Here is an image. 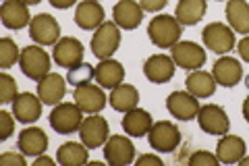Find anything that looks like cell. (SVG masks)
<instances>
[{"label": "cell", "instance_id": "41", "mask_svg": "<svg viewBox=\"0 0 249 166\" xmlns=\"http://www.w3.org/2000/svg\"><path fill=\"white\" fill-rule=\"evenodd\" d=\"M34 164L36 166H54V160H52V158L50 156H37V158H34Z\"/></svg>", "mask_w": 249, "mask_h": 166}, {"label": "cell", "instance_id": "4", "mask_svg": "<svg viewBox=\"0 0 249 166\" xmlns=\"http://www.w3.org/2000/svg\"><path fill=\"white\" fill-rule=\"evenodd\" d=\"M19 69L25 77L34 79V81H40L42 77L50 73V54L46 52L40 44L27 46V48L21 50Z\"/></svg>", "mask_w": 249, "mask_h": 166}, {"label": "cell", "instance_id": "23", "mask_svg": "<svg viewBox=\"0 0 249 166\" xmlns=\"http://www.w3.org/2000/svg\"><path fill=\"white\" fill-rule=\"evenodd\" d=\"M245 152H247V146L243 137L231 135V133L220 135V141L216 146V156L222 164H239L241 158L245 156Z\"/></svg>", "mask_w": 249, "mask_h": 166}, {"label": "cell", "instance_id": "32", "mask_svg": "<svg viewBox=\"0 0 249 166\" xmlns=\"http://www.w3.org/2000/svg\"><path fill=\"white\" fill-rule=\"evenodd\" d=\"M21 58V50L17 48L13 37H2L0 39V67L2 69H11L15 62H19Z\"/></svg>", "mask_w": 249, "mask_h": 166}, {"label": "cell", "instance_id": "36", "mask_svg": "<svg viewBox=\"0 0 249 166\" xmlns=\"http://www.w3.org/2000/svg\"><path fill=\"white\" fill-rule=\"evenodd\" d=\"M25 154L23 152H4L2 156H0V162L2 164H6V166H25L27 164V160H25Z\"/></svg>", "mask_w": 249, "mask_h": 166}, {"label": "cell", "instance_id": "25", "mask_svg": "<svg viewBox=\"0 0 249 166\" xmlns=\"http://www.w3.org/2000/svg\"><path fill=\"white\" fill-rule=\"evenodd\" d=\"M152 114L147 112V110L143 108H133V110H129V112H124L123 116V131L127 133L129 137H143L150 133L152 129Z\"/></svg>", "mask_w": 249, "mask_h": 166}, {"label": "cell", "instance_id": "27", "mask_svg": "<svg viewBox=\"0 0 249 166\" xmlns=\"http://www.w3.org/2000/svg\"><path fill=\"white\" fill-rule=\"evenodd\" d=\"M185 85H187V92L189 93H193V96L199 98V100H204V98H212L214 96L218 83H216V79H214L212 73L197 69V71H191L189 73Z\"/></svg>", "mask_w": 249, "mask_h": 166}, {"label": "cell", "instance_id": "37", "mask_svg": "<svg viewBox=\"0 0 249 166\" xmlns=\"http://www.w3.org/2000/svg\"><path fill=\"white\" fill-rule=\"evenodd\" d=\"M139 4L145 13H158L168 4V0H139Z\"/></svg>", "mask_w": 249, "mask_h": 166}, {"label": "cell", "instance_id": "13", "mask_svg": "<svg viewBox=\"0 0 249 166\" xmlns=\"http://www.w3.org/2000/svg\"><path fill=\"white\" fill-rule=\"evenodd\" d=\"M104 160L112 166H127L135 160V146L129 135H112L104 144Z\"/></svg>", "mask_w": 249, "mask_h": 166}, {"label": "cell", "instance_id": "28", "mask_svg": "<svg viewBox=\"0 0 249 166\" xmlns=\"http://www.w3.org/2000/svg\"><path fill=\"white\" fill-rule=\"evenodd\" d=\"M108 102H110V106L116 110V112L124 114V112H129V110L137 108V104H139V92H137L135 85L121 83V85H116V88H112Z\"/></svg>", "mask_w": 249, "mask_h": 166}, {"label": "cell", "instance_id": "18", "mask_svg": "<svg viewBox=\"0 0 249 166\" xmlns=\"http://www.w3.org/2000/svg\"><path fill=\"white\" fill-rule=\"evenodd\" d=\"M67 93V79L58 75V73H48L37 81V96L44 104L48 106H56L65 100Z\"/></svg>", "mask_w": 249, "mask_h": 166}, {"label": "cell", "instance_id": "2", "mask_svg": "<svg viewBox=\"0 0 249 166\" xmlns=\"http://www.w3.org/2000/svg\"><path fill=\"white\" fill-rule=\"evenodd\" d=\"M119 46H121V27L114 21H104L93 31L89 48L98 60H104V58H112V54L119 50Z\"/></svg>", "mask_w": 249, "mask_h": 166}, {"label": "cell", "instance_id": "44", "mask_svg": "<svg viewBox=\"0 0 249 166\" xmlns=\"http://www.w3.org/2000/svg\"><path fill=\"white\" fill-rule=\"evenodd\" d=\"M241 166H249V156H243L241 158V162H239Z\"/></svg>", "mask_w": 249, "mask_h": 166}, {"label": "cell", "instance_id": "11", "mask_svg": "<svg viewBox=\"0 0 249 166\" xmlns=\"http://www.w3.org/2000/svg\"><path fill=\"white\" fill-rule=\"evenodd\" d=\"M83 44L79 42L77 37H71V36H67V37H60L56 44H54V50H52V60L56 62L58 67L62 69H73L77 65H81L83 62Z\"/></svg>", "mask_w": 249, "mask_h": 166}, {"label": "cell", "instance_id": "7", "mask_svg": "<svg viewBox=\"0 0 249 166\" xmlns=\"http://www.w3.org/2000/svg\"><path fill=\"white\" fill-rule=\"evenodd\" d=\"M170 56H173L177 67L187 71H197L206 65V50L197 42H191V39H183V42L178 39L170 48Z\"/></svg>", "mask_w": 249, "mask_h": 166}, {"label": "cell", "instance_id": "12", "mask_svg": "<svg viewBox=\"0 0 249 166\" xmlns=\"http://www.w3.org/2000/svg\"><path fill=\"white\" fill-rule=\"evenodd\" d=\"M73 100L77 102V106H79L85 114L102 112L104 106L108 104V98L104 96V88L98 83H85V85L75 88Z\"/></svg>", "mask_w": 249, "mask_h": 166}, {"label": "cell", "instance_id": "31", "mask_svg": "<svg viewBox=\"0 0 249 166\" xmlns=\"http://www.w3.org/2000/svg\"><path fill=\"white\" fill-rule=\"evenodd\" d=\"M93 73H96V69L88 62H81V65H77L73 69L67 71V83L73 85V88H79V85H85V83H91L93 79Z\"/></svg>", "mask_w": 249, "mask_h": 166}, {"label": "cell", "instance_id": "1", "mask_svg": "<svg viewBox=\"0 0 249 166\" xmlns=\"http://www.w3.org/2000/svg\"><path fill=\"white\" fill-rule=\"evenodd\" d=\"M183 25L175 15H156L147 25V37L160 50H170L181 39Z\"/></svg>", "mask_w": 249, "mask_h": 166}, {"label": "cell", "instance_id": "38", "mask_svg": "<svg viewBox=\"0 0 249 166\" xmlns=\"http://www.w3.org/2000/svg\"><path fill=\"white\" fill-rule=\"evenodd\" d=\"M137 166H147V164H156V166H162V158L156 156V154H143L137 158Z\"/></svg>", "mask_w": 249, "mask_h": 166}, {"label": "cell", "instance_id": "22", "mask_svg": "<svg viewBox=\"0 0 249 166\" xmlns=\"http://www.w3.org/2000/svg\"><path fill=\"white\" fill-rule=\"evenodd\" d=\"M17 148L27 158H37L48 149V135L40 127H25L19 133Z\"/></svg>", "mask_w": 249, "mask_h": 166}, {"label": "cell", "instance_id": "29", "mask_svg": "<svg viewBox=\"0 0 249 166\" xmlns=\"http://www.w3.org/2000/svg\"><path fill=\"white\" fill-rule=\"evenodd\" d=\"M227 21L235 34L249 36V4L245 0H227Z\"/></svg>", "mask_w": 249, "mask_h": 166}, {"label": "cell", "instance_id": "17", "mask_svg": "<svg viewBox=\"0 0 249 166\" xmlns=\"http://www.w3.org/2000/svg\"><path fill=\"white\" fill-rule=\"evenodd\" d=\"M143 9L142 4L135 0H119L112 9V21L119 25L121 29H137L143 21Z\"/></svg>", "mask_w": 249, "mask_h": 166}, {"label": "cell", "instance_id": "35", "mask_svg": "<svg viewBox=\"0 0 249 166\" xmlns=\"http://www.w3.org/2000/svg\"><path fill=\"white\" fill-rule=\"evenodd\" d=\"M15 121H17V118H15L13 112H6V110L0 112V125H2V129H0V139L2 141H6L15 133Z\"/></svg>", "mask_w": 249, "mask_h": 166}, {"label": "cell", "instance_id": "30", "mask_svg": "<svg viewBox=\"0 0 249 166\" xmlns=\"http://www.w3.org/2000/svg\"><path fill=\"white\" fill-rule=\"evenodd\" d=\"M56 160L62 166H81L89 162V148L77 141H67L56 149Z\"/></svg>", "mask_w": 249, "mask_h": 166}, {"label": "cell", "instance_id": "8", "mask_svg": "<svg viewBox=\"0 0 249 166\" xmlns=\"http://www.w3.org/2000/svg\"><path fill=\"white\" fill-rule=\"evenodd\" d=\"M29 37L40 46H54L60 39L58 21L48 13H40V15H36V17H31Z\"/></svg>", "mask_w": 249, "mask_h": 166}, {"label": "cell", "instance_id": "34", "mask_svg": "<svg viewBox=\"0 0 249 166\" xmlns=\"http://www.w3.org/2000/svg\"><path fill=\"white\" fill-rule=\"evenodd\" d=\"M189 166H216L220 164L218 160V156L212 154V152H206V149H197V152H193L189 156V160H187Z\"/></svg>", "mask_w": 249, "mask_h": 166}, {"label": "cell", "instance_id": "46", "mask_svg": "<svg viewBox=\"0 0 249 166\" xmlns=\"http://www.w3.org/2000/svg\"><path fill=\"white\" fill-rule=\"evenodd\" d=\"M216 2H220V0H216Z\"/></svg>", "mask_w": 249, "mask_h": 166}, {"label": "cell", "instance_id": "14", "mask_svg": "<svg viewBox=\"0 0 249 166\" xmlns=\"http://www.w3.org/2000/svg\"><path fill=\"white\" fill-rule=\"evenodd\" d=\"M166 110L177 121H191V118H197L199 98L189 92H173L166 98Z\"/></svg>", "mask_w": 249, "mask_h": 166}, {"label": "cell", "instance_id": "9", "mask_svg": "<svg viewBox=\"0 0 249 166\" xmlns=\"http://www.w3.org/2000/svg\"><path fill=\"white\" fill-rule=\"evenodd\" d=\"M197 123H199V129L208 133V135H224V133H229V129H231V121H229L227 112L218 104L199 106Z\"/></svg>", "mask_w": 249, "mask_h": 166}, {"label": "cell", "instance_id": "39", "mask_svg": "<svg viewBox=\"0 0 249 166\" xmlns=\"http://www.w3.org/2000/svg\"><path fill=\"white\" fill-rule=\"evenodd\" d=\"M237 52H239V56L243 58L245 62H249V36H245V37L237 44Z\"/></svg>", "mask_w": 249, "mask_h": 166}, {"label": "cell", "instance_id": "10", "mask_svg": "<svg viewBox=\"0 0 249 166\" xmlns=\"http://www.w3.org/2000/svg\"><path fill=\"white\" fill-rule=\"evenodd\" d=\"M108 137H110V129H108V121L104 116L91 114L88 118H83L81 127H79V139L83 141L89 149H98L102 148Z\"/></svg>", "mask_w": 249, "mask_h": 166}, {"label": "cell", "instance_id": "20", "mask_svg": "<svg viewBox=\"0 0 249 166\" xmlns=\"http://www.w3.org/2000/svg\"><path fill=\"white\" fill-rule=\"evenodd\" d=\"M0 21L6 29H23L29 27L31 23V15H29V6L21 0H4L2 9H0Z\"/></svg>", "mask_w": 249, "mask_h": 166}, {"label": "cell", "instance_id": "19", "mask_svg": "<svg viewBox=\"0 0 249 166\" xmlns=\"http://www.w3.org/2000/svg\"><path fill=\"white\" fill-rule=\"evenodd\" d=\"M212 75L216 79V83L222 85V88H235L241 79H243V67H241V62L237 58L224 54L222 58H218L214 62Z\"/></svg>", "mask_w": 249, "mask_h": 166}, {"label": "cell", "instance_id": "21", "mask_svg": "<svg viewBox=\"0 0 249 166\" xmlns=\"http://www.w3.org/2000/svg\"><path fill=\"white\" fill-rule=\"evenodd\" d=\"M75 23L85 31H96L104 23V6L98 0H81L75 9Z\"/></svg>", "mask_w": 249, "mask_h": 166}, {"label": "cell", "instance_id": "42", "mask_svg": "<svg viewBox=\"0 0 249 166\" xmlns=\"http://www.w3.org/2000/svg\"><path fill=\"white\" fill-rule=\"evenodd\" d=\"M241 110H243V118H245V121L249 123V96L245 98V102H243V108H241Z\"/></svg>", "mask_w": 249, "mask_h": 166}, {"label": "cell", "instance_id": "43", "mask_svg": "<svg viewBox=\"0 0 249 166\" xmlns=\"http://www.w3.org/2000/svg\"><path fill=\"white\" fill-rule=\"evenodd\" d=\"M21 2H25L27 6H36V4H40L42 0H21Z\"/></svg>", "mask_w": 249, "mask_h": 166}, {"label": "cell", "instance_id": "6", "mask_svg": "<svg viewBox=\"0 0 249 166\" xmlns=\"http://www.w3.org/2000/svg\"><path fill=\"white\" fill-rule=\"evenodd\" d=\"M147 141H150V148L156 149L160 154H170L175 152L181 144V131L175 123L170 121H158L152 125L150 133H147Z\"/></svg>", "mask_w": 249, "mask_h": 166}, {"label": "cell", "instance_id": "45", "mask_svg": "<svg viewBox=\"0 0 249 166\" xmlns=\"http://www.w3.org/2000/svg\"><path fill=\"white\" fill-rule=\"evenodd\" d=\"M245 85H247V90H249V75L245 77Z\"/></svg>", "mask_w": 249, "mask_h": 166}, {"label": "cell", "instance_id": "15", "mask_svg": "<svg viewBox=\"0 0 249 166\" xmlns=\"http://www.w3.org/2000/svg\"><path fill=\"white\" fill-rule=\"evenodd\" d=\"M175 60L168 54H152L143 62V75L150 83H166L175 77Z\"/></svg>", "mask_w": 249, "mask_h": 166}, {"label": "cell", "instance_id": "5", "mask_svg": "<svg viewBox=\"0 0 249 166\" xmlns=\"http://www.w3.org/2000/svg\"><path fill=\"white\" fill-rule=\"evenodd\" d=\"M201 39H204V46L208 50H212L214 54H222V56L237 46L235 31L231 29V25H224V23H218V21L204 27Z\"/></svg>", "mask_w": 249, "mask_h": 166}, {"label": "cell", "instance_id": "16", "mask_svg": "<svg viewBox=\"0 0 249 166\" xmlns=\"http://www.w3.org/2000/svg\"><path fill=\"white\" fill-rule=\"evenodd\" d=\"M42 104L44 102L40 100V96H34L31 92H23L13 100L11 110H13V114L19 123L31 125L42 116Z\"/></svg>", "mask_w": 249, "mask_h": 166}, {"label": "cell", "instance_id": "26", "mask_svg": "<svg viewBox=\"0 0 249 166\" xmlns=\"http://www.w3.org/2000/svg\"><path fill=\"white\" fill-rule=\"evenodd\" d=\"M206 11H208V0H178L175 17L183 27H191L204 19Z\"/></svg>", "mask_w": 249, "mask_h": 166}, {"label": "cell", "instance_id": "40", "mask_svg": "<svg viewBox=\"0 0 249 166\" xmlns=\"http://www.w3.org/2000/svg\"><path fill=\"white\" fill-rule=\"evenodd\" d=\"M48 2L54 6V9H60V11L71 9L73 4H79V2H77V0H48Z\"/></svg>", "mask_w": 249, "mask_h": 166}, {"label": "cell", "instance_id": "3", "mask_svg": "<svg viewBox=\"0 0 249 166\" xmlns=\"http://www.w3.org/2000/svg\"><path fill=\"white\" fill-rule=\"evenodd\" d=\"M48 121L50 127L60 135L79 133V127L83 123V110L77 106V102H60V104L54 106Z\"/></svg>", "mask_w": 249, "mask_h": 166}, {"label": "cell", "instance_id": "33", "mask_svg": "<svg viewBox=\"0 0 249 166\" xmlns=\"http://www.w3.org/2000/svg\"><path fill=\"white\" fill-rule=\"evenodd\" d=\"M17 96H19L17 81H15L9 73H2L0 75V102H2V104H13V100Z\"/></svg>", "mask_w": 249, "mask_h": 166}, {"label": "cell", "instance_id": "24", "mask_svg": "<svg viewBox=\"0 0 249 166\" xmlns=\"http://www.w3.org/2000/svg\"><path fill=\"white\" fill-rule=\"evenodd\" d=\"M93 79H96L98 85H102L106 90H112L124 81V67L114 58H104V60H100V65L96 67Z\"/></svg>", "mask_w": 249, "mask_h": 166}]
</instances>
